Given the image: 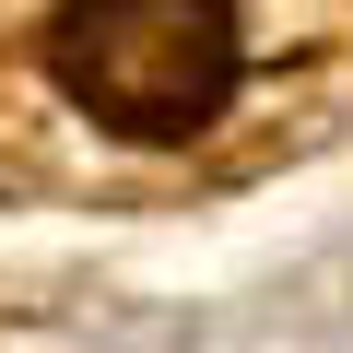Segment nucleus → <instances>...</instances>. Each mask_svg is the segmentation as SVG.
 Here are the masks:
<instances>
[{"label": "nucleus", "mask_w": 353, "mask_h": 353, "mask_svg": "<svg viewBox=\"0 0 353 353\" xmlns=\"http://www.w3.org/2000/svg\"><path fill=\"white\" fill-rule=\"evenodd\" d=\"M48 71L118 141H189L224 118L248 48H236V0H59Z\"/></svg>", "instance_id": "obj_1"}]
</instances>
